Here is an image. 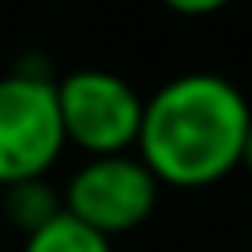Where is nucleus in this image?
I'll use <instances>...</instances> for the list:
<instances>
[{"mask_svg": "<svg viewBox=\"0 0 252 252\" xmlns=\"http://www.w3.org/2000/svg\"><path fill=\"white\" fill-rule=\"evenodd\" d=\"M252 106L244 91L217 71L165 79L142 102L134 154L169 189H209L240 169Z\"/></svg>", "mask_w": 252, "mask_h": 252, "instance_id": "f257e3e1", "label": "nucleus"}, {"mask_svg": "<svg viewBox=\"0 0 252 252\" xmlns=\"http://www.w3.org/2000/svg\"><path fill=\"white\" fill-rule=\"evenodd\" d=\"M63 150L67 138L55 102V75L24 67L0 75V189L47 177Z\"/></svg>", "mask_w": 252, "mask_h": 252, "instance_id": "f03ea898", "label": "nucleus"}, {"mask_svg": "<svg viewBox=\"0 0 252 252\" xmlns=\"http://www.w3.org/2000/svg\"><path fill=\"white\" fill-rule=\"evenodd\" d=\"M55 102L67 146L83 150L87 158L130 154L142 126V94L118 71L79 67L55 79Z\"/></svg>", "mask_w": 252, "mask_h": 252, "instance_id": "7ed1b4c3", "label": "nucleus"}, {"mask_svg": "<svg viewBox=\"0 0 252 252\" xmlns=\"http://www.w3.org/2000/svg\"><path fill=\"white\" fill-rule=\"evenodd\" d=\"M158 193L161 185L130 150V154L87 158L67 177L59 201H63V213L91 224L106 240H114L150 220V213L158 209Z\"/></svg>", "mask_w": 252, "mask_h": 252, "instance_id": "20e7f679", "label": "nucleus"}, {"mask_svg": "<svg viewBox=\"0 0 252 252\" xmlns=\"http://www.w3.org/2000/svg\"><path fill=\"white\" fill-rule=\"evenodd\" d=\"M63 213V201L55 193V185L47 177H32V181H16L4 185V217L16 232L32 236L35 228H43L47 220H55Z\"/></svg>", "mask_w": 252, "mask_h": 252, "instance_id": "39448f33", "label": "nucleus"}, {"mask_svg": "<svg viewBox=\"0 0 252 252\" xmlns=\"http://www.w3.org/2000/svg\"><path fill=\"white\" fill-rule=\"evenodd\" d=\"M24 252H114V244L71 213H59L55 220L24 236Z\"/></svg>", "mask_w": 252, "mask_h": 252, "instance_id": "423d86ee", "label": "nucleus"}, {"mask_svg": "<svg viewBox=\"0 0 252 252\" xmlns=\"http://www.w3.org/2000/svg\"><path fill=\"white\" fill-rule=\"evenodd\" d=\"M232 0H161V8H169L173 16H189V20H197V16H213V12H220V8H228Z\"/></svg>", "mask_w": 252, "mask_h": 252, "instance_id": "0eeeda50", "label": "nucleus"}, {"mask_svg": "<svg viewBox=\"0 0 252 252\" xmlns=\"http://www.w3.org/2000/svg\"><path fill=\"white\" fill-rule=\"evenodd\" d=\"M240 169L252 173V122H248V134H244V154H240Z\"/></svg>", "mask_w": 252, "mask_h": 252, "instance_id": "6e6552de", "label": "nucleus"}]
</instances>
